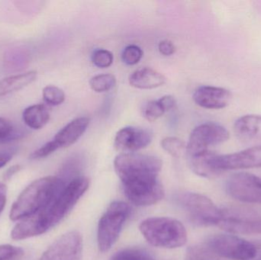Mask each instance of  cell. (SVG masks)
Returning <instances> with one entry per match:
<instances>
[{
	"label": "cell",
	"instance_id": "21",
	"mask_svg": "<svg viewBox=\"0 0 261 260\" xmlns=\"http://www.w3.org/2000/svg\"><path fill=\"white\" fill-rule=\"evenodd\" d=\"M43 99L47 105L58 106L65 101V93L56 85H47L43 89Z\"/></svg>",
	"mask_w": 261,
	"mask_h": 260
},
{
	"label": "cell",
	"instance_id": "3",
	"mask_svg": "<svg viewBox=\"0 0 261 260\" xmlns=\"http://www.w3.org/2000/svg\"><path fill=\"white\" fill-rule=\"evenodd\" d=\"M67 183L59 177H46L32 182L18 195L11 208L9 218L21 221L47 206Z\"/></svg>",
	"mask_w": 261,
	"mask_h": 260
},
{
	"label": "cell",
	"instance_id": "20",
	"mask_svg": "<svg viewBox=\"0 0 261 260\" xmlns=\"http://www.w3.org/2000/svg\"><path fill=\"white\" fill-rule=\"evenodd\" d=\"M116 79L113 74H100L93 76L90 80V85L96 93L110 91L116 85Z\"/></svg>",
	"mask_w": 261,
	"mask_h": 260
},
{
	"label": "cell",
	"instance_id": "18",
	"mask_svg": "<svg viewBox=\"0 0 261 260\" xmlns=\"http://www.w3.org/2000/svg\"><path fill=\"white\" fill-rule=\"evenodd\" d=\"M36 71H29L21 74L13 75L0 80V98L18 91L35 82Z\"/></svg>",
	"mask_w": 261,
	"mask_h": 260
},
{
	"label": "cell",
	"instance_id": "15",
	"mask_svg": "<svg viewBox=\"0 0 261 260\" xmlns=\"http://www.w3.org/2000/svg\"><path fill=\"white\" fill-rule=\"evenodd\" d=\"M234 135L244 143L261 141V114H245L238 119L233 126Z\"/></svg>",
	"mask_w": 261,
	"mask_h": 260
},
{
	"label": "cell",
	"instance_id": "26",
	"mask_svg": "<svg viewBox=\"0 0 261 260\" xmlns=\"http://www.w3.org/2000/svg\"><path fill=\"white\" fill-rule=\"evenodd\" d=\"M114 56L111 52L104 49L95 50L92 61L95 66L99 68H107L113 64Z\"/></svg>",
	"mask_w": 261,
	"mask_h": 260
},
{
	"label": "cell",
	"instance_id": "9",
	"mask_svg": "<svg viewBox=\"0 0 261 260\" xmlns=\"http://www.w3.org/2000/svg\"><path fill=\"white\" fill-rule=\"evenodd\" d=\"M223 217L217 227L232 235H261V215L240 207L222 209Z\"/></svg>",
	"mask_w": 261,
	"mask_h": 260
},
{
	"label": "cell",
	"instance_id": "34",
	"mask_svg": "<svg viewBox=\"0 0 261 260\" xmlns=\"http://www.w3.org/2000/svg\"><path fill=\"white\" fill-rule=\"evenodd\" d=\"M6 195H7V188L4 183L0 182V214L2 213L6 206Z\"/></svg>",
	"mask_w": 261,
	"mask_h": 260
},
{
	"label": "cell",
	"instance_id": "8",
	"mask_svg": "<svg viewBox=\"0 0 261 260\" xmlns=\"http://www.w3.org/2000/svg\"><path fill=\"white\" fill-rule=\"evenodd\" d=\"M208 163L218 177L225 171L260 168L261 145L229 154H218L213 151Z\"/></svg>",
	"mask_w": 261,
	"mask_h": 260
},
{
	"label": "cell",
	"instance_id": "33",
	"mask_svg": "<svg viewBox=\"0 0 261 260\" xmlns=\"http://www.w3.org/2000/svg\"><path fill=\"white\" fill-rule=\"evenodd\" d=\"M13 157V152L11 151H0V169L4 167L10 162Z\"/></svg>",
	"mask_w": 261,
	"mask_h": 260
},
{
	"label": "cell",
	"instance_id": "4",
	"mask_svg": "<svg viewBox=\"0 0 261 260\" xmlns=\"http://www.w3.org/2000/svg\"><path fill=\"white\" fill-rule=\"evenodd\" d=\"M139 230L149 244L159 248H179L187 241L184 224L171 218H147L140 224Z\"/></svg>",
	"mask_w": 261,
	"mask_h": 260
},
{
	"label": "cell",
	"instance_id": "25",
	"mask_svg": "<svg viewBox=\"0 0 261 260\" xmlns=\"http://www.w3.org/2000/svg\"><path fill=\"white\" fill-rule=\"evenodd\" d=\"M165 110L158 100H153L149 102L143 110V116L148 122H153L164 115Z\"/></svg>",
	"mask_w": 261,
	"mask_h": 260
},
{
	"label": "cell",
	"instance_id": "6",
	"mask_svg": "<svg viewBox=\"0 0 261 260\" xmlns=\"http://www.w3.org/2000/svg\"><path fill=\"white\" fill-rule=\"evenodd\" d=\"M130 213L129 206L116 201L109 206L98 224L97 243L102 253L109 251L117 241Z\"/></svg>",
	"mask_w": 261,
	"mask_h": 260
},
{
	"label": "cell",
	"instance_id": "36",
	"mask_svg": "<svg viewBox=\"0 0 261 260\" xmlns=\"http://www.w3.org/2000/svg\"><path fill=\"white\" fill-rule=\"evenodd\" d=\"M257 248H258V252H257V256L253 260H261V245L258 246Z\"/></svg>",
	"mask_w": 261,
	"mask_h": 260
},
{
	"label": "cell",
	"instance_id": "7",
	"mask_svg": "<svg viewBox=\"0 0 261 260\" xmlns=\"http://www.w3.org/2000/svg\"><path fill=\"white\" fill-rule=\"evenodd\" d=\"M204 247L226 260H253L258 252L256 244L229 233L210 237Z\"/></svg>",
	"mask_w": 261,
	"mask_h": 260
},
{
	"label": "cell",
	"instance_id": "22",
	"mask_svg": "<svg viewBox=\"0 0 261 260\" xmlns=\"http://www.w3.org/2000/svg\"><path fill=\"white\" fill-rule=\"evenodd\" d=\"M111 260H158L150 253L141 249L128 248L121 250Z\"/></svg>",
	"mask_w": 261,
	"mask_h": 260
},
{
	"label": "cell",
	"instance_id": "1",
	"mask_svg": "<svg viewBox=\"0 0 261 260\" xmlns=\"http://www.w3.org/2000/svg\"><path fill=\"white\" fill-rule=\"evenodd\" d=\"M114 167L124 193L132 204L153 206L164 198V186L158 180L162 168L161 159L135 153L121 154L115 159Z\"/></svg>",
	"mask_w": 261,
	"mask_h": 260
},
{
	"label": "cell",
	"instance_id": "30",
	"mask_svg": "<svg viewBox=\"0 0 261 260\" xmlns=\"http://www.w3.org/2000/svg\"><path fill=\"white\" fill-rule=\"evenodd\" d=\"M23 254V250L19 247L9 244L0 245V260H12Z\"/></svg>",
	"mask_w": 261,
	"mask_h": 260
},
{
	"label": "cell",
	"instance_id": "29",
	"mask_svg": "<svg viewBox=\"0 0 261 260\" xmlns=\"http://www.w3.org/2000/svg\"><path fill=\"white\" fill-rule=\"evenodd\" d=\"M58 148L55 142L53 140L47 142L45 145L38 148L36 151L32 153L30 155V158L32 160H39V159L45 158L48 157L50 154H53L55 151H58Z\"/></svg>",
	"mask_w": 261,
	"mask_h": 260
},
{
	"label": "cell",
	"instance_id": "14",
	"mask_svg": "<svg viewBox=\"0 0 261 260\" xmlns=\"http://www.w3.org/2000/svg\"><path fill=\"white\" fill-rule=\"evenodd\" d=\"M196 105L206 109H223L231 103L232 93L222 87L202 85L193 93Z\"/></svg>",
	"mask_w": 261,
	"mask_h": 260
},
{
	"label": "cell",
	"instance_id": "23",
	"mask_svg": "<svg viewBox=\"0 0 261 260\" xmlns=\"http://www.w3.org/2000/svg\"><path fill=\"white\" fill-rule=\"evenodd\" d=\"M161 147L169 154L174 157H179L187 150L184 142L178 137H167L161 140Z\"/></svg>",
	"mask_w": 261,
	"mask_h": 260
},
{
	"label": "cell",
	"instance_id": "35",
	"mask_svg": "<svg viewBox=\"0 0 261 260\" xmlns=\"http://www.w3.org/2000/svg\"><path fill=\"white\" fill-rule=\"evenodd\" d=\"M20 169H21V167H20V166H18V165H15V166H12V167L8 169L4 174L5 180H10L15 174H17V172L20 170Z\"/></svg>",
	"mask_w": 261,
	"mask_h": 260
},
{
	"label": "cell",
	"instance_id": "17",
	"mask_svg": "<svg viewBox=\"0 0 261 260\" xmlns=\"http://www.w3.org/2000/svg\"><path fill=\"white\" fill-rule=\"evenodd\" d=\"M166 78L162 73L149 67L138 69L129 76V83L134 88L152 90L165 84Z\"/></svg>",
	"mask_w": 261,
	"mask_h": 260
},
{
	"label": "cell",
	"instance_id": "19",
	"mask_svg": "<svg viewBox=\"0 0 261 260\" xmlns=\"http://www.w3.org/2000/svg\"><path fill=\"white\" fill-rule=\"evenodd\" d=\"M23 121L30 128L39 130L44 128L50 120V112L43 104H35L28 107L23 111Z\"/></svg>",
	"mask_w": 261,
	"mask_h": 260
},
{
	"label": "cell",
	"instance_id": "2",
	"mask_svg": "<svg viewBox=\"0 0 261 260\" xmlns=\"http://www.w3.org/2000/svg\"><path fill=\"white\" fill-rule=\"evenodd\" d=\"M89 186L90 180L87 177L73 179L46 207L17 224L11 232V238L21 241L45 234L68 215Z\"/></svg>",
	"mask_w": 261,
	"mask_h": 260
},
{
	"label": "cell",
	"instance_id": "24",
	"mask_svg": "<svg viewBox=\"0 0 261 260\" xmlns=\"http://www.w3.org/2000/svg\"><path fill=\"white\" fill-rule=\"evenodd\" d=\"M21 134V132H17L12 122L4 118H0V143L15 140Z\"/></svg>",
	"mask_w": 261,
	"mask_h": 260
},
{
	"label": "cell",
	"instance_id": "31",
	"mask_svg": "<svg viewBox=\"0 0 261 260\" xmlns=\"http://www.w3.org/2000/svg\"><path fill=\"white\" fill-rule=\"evenodd\" d=\"M158 50L161 54L164 55V56H170L174 53L176 47L171 41L169 40H164L159 43Z\"/></svg>",
	"mask_w": 261,
	"mask_h": 260
},
{
	"label": "cell",
	"instance_id": "28",
	"mask_svg": "<svg viewBox=\"0 0 261 260\" xmlns=\"http://www.w3.org/2000/svg\"><path fill=\"white\" fill-rule=\"evenodd\" d=\"M186 260H218L204 247H191L187 252Z\"/></svg>",
	"mask_w": 261,
	"mask_h": 260
},
{
	"label": "cell",
	"instance_id": "27",
	"mask_svg": "<svg viewBox=\"0 0 261 260\" xmlns=\"http://www.w3.org/2000/svg\"><path fill=\"white\" fill-rule=\"evenodd\" d=\"M143 56V51L138 46L129 45L125 47L122 53V61L127 65H135Z\"/></svg>",
	"mask_w": 261,
	"mask_h": 260
},
{
	"label": "cell",
	"instance_id": "16",
	"mask_svg": "<svg viewBox=\"0 0 261 260\" xmlns=\"http://www.w3.org/2000/svg\"><path fill=\"white\" fill-rule=\"evenodd\" d=\"M90 122L87 117L76 118L60 130L53 139L58 149L68 148L76 143L87 131Z\"/></svg>",
	"mask_w": 261,
	"mask_h": 260
},
{
	"label": "cell",
	"instance_id": "13",
	"mask_svg": "<svg viewBox=\"0 0 261 260\" xmlns=\"http://www.w3.org/2000/svg\"><path fill=\"white\" fill-rule=\"evenodd\" d=\"M151 133L138 127H125L118 131L114 140L116 151L130 154L147 148L152 141Z\"/></svg>",
	"mask_w": 261,
	"mask_h": 260
},
{
	"label": "cell",
	"instance_id": "10",
	"mask_svg": "<svg viewBox=\"0 0 261 260\" xmlns=\"http://www.w3.org/2000/svg\"><path fill=\"white\" fill-rule=\"evenodd\" d=\"M229 137V131L225 127L215 122H205L193 130L186 151L188 157H191L208 151L210 147L225 143Z\"/></svg>",
	"mask_w": 261,
	"mask_h": 260
},
{
	"label": "cell",
	"instance_id": "5",
	"mask_svg": "<svg viewBox=\"0 0 261 260\" xmlns=\"http://www.w3.org/2000/svg\"><path fill=\"white\" fill-rule=\"evenodd\" d=\"M175 201L186 212L190 221L199 227L217 226L223 217L222 209L201 194L182 192L175 196Z\"/></svg>",
	"mask_w": 261,
	"mask_h": 260
},
{
	"label": "cell",
	"instance_id": "11",
	"mask_svg": "<svg viewBox=\"0 0 261 260\" xmlns=\"http://www.w3.org/2000/svg\"><path fill=\"white\" fill-rule=\"evenodd\" d=\"M227 193L242 203L261 204V177L249 172H239L228 177Z\"/></svg>",
	"mask_w": 261,
	"mask_h": 260
},
{
	"label": "cell",
	"instance_id": "32",
	"mask_svg": "<svg viewBox=\"0 0 261 260\" xmlns=\"http://www.w3.org/2000/svg\"><path fill=\"white\" fill-rule=\"evenodd\" d=\"M161 105H162L165 111H170V110L173 109L176 105V101L173 96H164L161 97V99H158Z\"/></svg>",
	"mask_w": 261,
	"mask_h": 260
},
{
	"label": "cell",
	"instance_id": "12",
	"mask_svg": "<svg viewBox=\"0 0 261 260\" xmlns=\"http://www.w3.org/2000/svg\"><path fill=\"white\" fill-rule=\"evenodd\" d=\"M83 239L76 230L67 232L45 250L39 260H81Z\"/></svg>",
	"mask_w": 261,
	"mask_h": 260
}]
</instances>
